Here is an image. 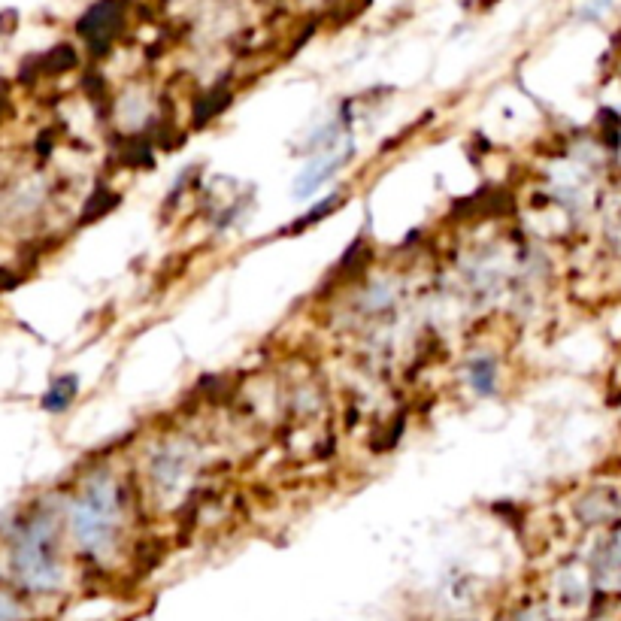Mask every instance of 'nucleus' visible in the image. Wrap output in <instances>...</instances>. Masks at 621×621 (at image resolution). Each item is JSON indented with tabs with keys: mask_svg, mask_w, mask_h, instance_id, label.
Masks as SVG:
<instances>
[{
	"mask_svg": "<svg viewBox=\"0 0 621 621\" xmlns=\"http://www.w3.org/2000/svg\"><path fill=\"white\" fill-rule=\"evenodd\" d=\"M494 379H497V367L494 361L488 358H476L470 364V385L479 391V394H491L494 391Z\"/></svg>",
	"mask_w": 621,
	"mask_h": 621,
	"instance_id": "f257e3e1",
	"label": "nucleus"
},
{
	"mask_svg": "<svg viewBox=\"0 0 621 621\" xmlns=\"http://www.w3.org/2000/svg\"><path fill=\"white\" fill-rule=\"evenodd\" d=\"M73 394H76V379H73V376H70V379H58V382L52 385V391L46 394L43 403H46V409H55V412H58V409H64V406L73 400Z\"/></svg>",
	"mask_w": 621,
	"mask_h": 621,
	"instance_id": "f03ea898",
	"label": "nucleus"
},
{
	"mask_svg": "<svg viewBox=\"0 0 621 621\" xmlns=\"http://www.w3.org/2000/svg\"><path fill=\"white\" fill-rule=\"evenodd\" d=\"M618 543H621V540H618Z\"/></svg>",
	"mask_w": 621,
	"mask_h": 621,
	"instance_id": "7ed1b4c3",
	"label": "nucleus"
}]
</instances>
